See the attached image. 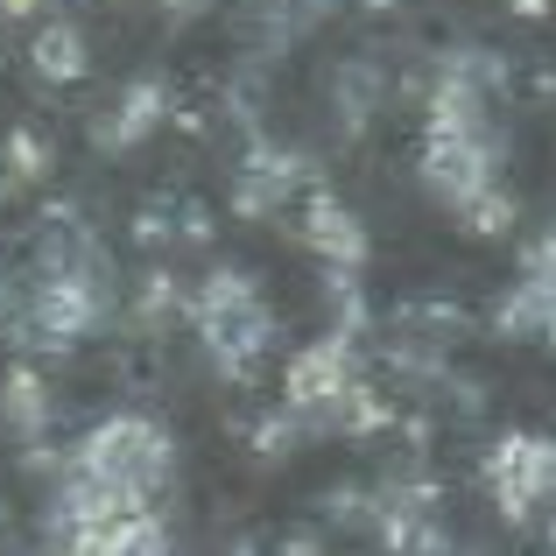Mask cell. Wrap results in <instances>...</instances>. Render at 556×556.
Here are the masks:
<instances>
[{"label":"cell","instance_id":"cell-1","mask_svg":"<svg viewBox=\"0 0 556 556\" xmlns=\"http://www.w3.org/2000/svg\"><path fill=\"white\" fill-rule=\"evenodd\" d=\"M282 408L311 437H374V430H388V416H394V408L367 388V374H359L353 339H339V331L317 339V345H303V353L289 359Z\"/></svg>","mask_w":556,"mask_h":556},{"label":"cell","instance_id":"cell-2","mask_svg":"<svg viewBox=\"0 0 556 556\" xmlns=\"http://www.w3.org/2000/svg\"><path fill=\"white\" fill-rule=\"evenodd\" d=\"M190 331H198V345L218 367V380L247 388L275 345V311L247 268H212L198 282V296H190Z\"/></svg>","mask_w":556,"mask_h":556},{"label":"cell","instance_id":"cell-3","mask_svg":"<svg viewBox=\"0 0 556 556\" xmlns=\"http://www.w3.org/2000/svg\"><path fill=\"white\" fill-rule=\"evenodd\" d=\"M64 472L155 507V493H169V479H177V444H169V430L149 422V416H106V422L85 430V444L71 451Z\"/></svg>","mask_w":556,"mask_h":556},{"label":"cell","instance_id":"cell-4","mask_svg":"<svg viewBox=\"0 0 556 556\" xmlns=\"http://www.w3.org/2000/svg\"><path fill=\"white\" fill-rule=\"evenodd\" d=\"M113 311H121L113 261H92V268H71V275H36V289H28V345L36 353H71Z\"/></svg>","mask_w":556,"mask_h":556},{"label":"cell","instance_id":"cell-5","mask_svg":"<svg viewBox=\"0 0 556 556\" xmlns=\"http://www.w3.org/2000/svg\"><path fill=\"white\" fill-rule=\"evenodd\" d=\"M486 493L515 529L543 521L556 507V437H535V430H515V437H493L486 444Z\"/></svg>","mask_w":556,"mask_h":556},{"label":"cell","instance_id":"cell-6","mask_svg":"<svg viewBox=\"0 0 556 556\" xmlns=\"http://www.w3.org/2000/svg\"><path fill=\"white\" fill-rule=\"evenodd\" d=\"M296 190H311V163L296 149H275L268 135L247 141L240 169H232V212L240 218H275L296 204Z\"/></svg>","mask_w":556,"mask_h":556},{"label":"cell","instance_id":"cell-7","mask_svg":"<svg viewBox=\"0 0 556 556\" xmlns=\"http://www.w3.org/2000/svg\"><path fill=\"white\" fill-rule=\"evenodd\" d=\"M296 232H303V247H311L325 268H339V275H359V268H367V226H359L353 204L331 198V190H317V184L303 190Z\"/></svg>","mask_w":556,"mask_h":556},{"label":"cell","instance_id":"cell-8","mask_svg":"<svg viewBox=\"0 0 556 556\" xmlns=\"http://www.w3.org/2000/svg\"><path fill=\"white\" fill-rule=\"evenodd\" d=\"M163 121H169V85H163V78H135V85H127V92L92 121V149L127 155V149H141V141H149Z\"/></svg>","mask_w":556,"mask_h":556},{"label":"cell","instance_id":"cell-9","mask_svg":"<svg viewBox=\"0 0 556 556\" xmlns=\"http://www.w3.org/2000/svg\"><path fill=\"white\" fill-rule=\"evenodd\" d=\"M493 331H501L507 345H543V353H556V268L521 275V282L493 303Z\"/></svg>","mask_w":556,"mask_h":556},{"label":"cell","instance_id":"cell-10","mask_svg":"<svg viewBox=\"0 0 556 556\" xmlns=\"http://www.w3.org/2000/svg\"><path fill=\"white\" fill-rule=\"evenodd\" d=\"M0 422L14 430V444H50V422H56V394L42 388L36 367H14L8 380H0Z\"/></svg>","mask_w":556,"mask_h":556},{"label":"cell","instance_id":"cell-11","mask_svg":"<svg viewBox=\"0 0 556 556\" xmlns=\"http://www.w3.org/2000/svg\"><path fill=\"white\" fill-rule=\"evenodd\" d=\"M331 106H339V121H345V135H359V127L374 121L380 106H388V71L374 64V56H345L339 71H331Z\"/></svg>","mask_w":556,"mask_h":556},{"label":"cell","instance_id":"cell-12","mask_svg":"<svg viewBox=\"0 0 556 556\" xmlns=\"http://www.w3.org/2000/svg\"><path fill=\"white\" fill-rule=\"evenodd\" d=\"M28 71H36L42 85H78L85 71H92L78 22H42V28H36V42H28Z\"/></svg>","mask_w":556,"mask_h":556},{"label":"cell","instance_id":"cell-13","mask_svg":"<svg viewBox=\"0 0 556 556\" xmlns=\"http://www.w3.org/2000/svg\"><path fill=\"white\" fill-rule=\"evenodd\" d=\"M0 163H8L14 169V184H42V177H50V163H56V155H50V141H42L36 135V127H14V135L8 141H0Z\"/></svg>","mask_w":556,"mask_h":556},{"label":"cell","instance_id":"cell-14","mask_svg":"<svg viewBox=\"0 0 556 556\" xmlns=\"http://www.w3.org/2000/svg\"><path fill=\"white\" fill-rule=\"evenodd\" d=\"M465 232H479V240H507V232H515V198H507V190H486V198L479 204H465Z\"/></svg>","mask_w":556,"mask_h":556},{"label":"cell","instance_id":"cell-15","mask_svg":"<svg viewBox=\"0 0 556 556\" xmlns=\"http://www.w3.org/2000/svg\"><path fill=\"white\" fill-rule=\"evenodd\" d=\"M296 437H311V430H303L289 408H282V416H261V422H254V451H261V458H275V465L296 451Z\"/></svg>","mask_w":556,"mask_h":556},{"label":"cell","instance_id":"cell-16","mask_svg":"<svg viewBox=\"0 0 556 556\" xmlns=\"http://www.w3.org/2000/svg\"><path fill=\"white\" fill-rule=\"evenodd\" d=\"M169 232H177V226H169L163 204H149V212L135 218V240H141V247H169Z\"/></svg>","mask_w":556,"mask_h":556},{"label":"cell","instance_id":"cell-17","mask_svg":"<svg viewBox=\"0 0 556 556\" xmlns=\"http://www.w3.org/2000/svg\"><path fill=\"white\" fill-rule=\"evenodd\" d=\"M163 8L177 14V22H190V14H204V8H212V0H163Z\"/></svg>","mask_w":556,"mask_h":556},{"label":"cell","instance_id":"cell-18","mask_svg":"<svg viewBox=\"0 0 556 556\" xmlns=\"http://www.w3.org/2000/svg\"><path fill=\"white\" fill-rule=\"evenodd\" d=\"M50 0H0V14H42Z\"/></svg>","mask_w":556,"mask_h":556},{"label":"cell","instance_id":"cell-19","mask_svg":"<svg viewBox=\"0 0 556 556\" xmlns=\"http://www.w3.org/2000/svg\"><path fill=\"white\" fill-rule=\"evenodd\" d=\"M515 14H529V22H543V14H549V0H515Z\"/></svg>","mask_w":556,"mask_h":556},{"label":"cell","instance_id":"cell-20","mask_svg":"<svg viewBox=\"0 0 556 556\" xmlns=\"http://www.w3.org/2000/svg\"><path fill=\"white\" fill-rule=\"evenodd\" d=\"M14 190H22V184H14V169H8V163H0V204H8V198H14Z\"/></svg>","mask_w":556,"mask_h":556},{"label":"cell","instance_id":"cell-21","mask_svg":"<svg viewBox=\"0 0 556 556\" xmlns=\"http://www.w3.org/2000/svg\"><path fill=\"white\" fill-rule=\"evenodd\" d=\"M543 543H549V556H556V507L543 515Z\"/></svg>","mask_w":556,"mask_h":556},{"label":"cell","instance_id":"cell-22","mask_svg":"<svg viewBox=\"0 0 556 556\" xmlns=\"http://www.w3.org/2000/svg\"><path fill=\"white\" fill-rule=\"evenodd\" d=\"M367 8H374V14H380V8H394V0H367Z\"/></svg>","mask_w":556,"mask_h":556}]
</instances>
